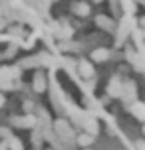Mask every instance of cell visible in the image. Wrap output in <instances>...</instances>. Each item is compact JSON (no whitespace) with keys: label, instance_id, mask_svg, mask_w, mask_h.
Instances as JSON below:
<instances>
[{"label":"cell","instance_id":"cell-9","mask_svg":"<svg viewBox=\"0 0 145 150\" xmlns=\"http://www.w3.org/2000/svg\"><path fill=\"white\" fill-rule=\"evenodd\" d=\"M131 111L135 112V115H137L139 119H143V120H145V105L137 103V105H133V107H131Z\"/></svg>","mask_w":145,"mask_h":150},{"label":"cell","instance_id":"cell-20","mask_svg":"<svg viewBox=\"0 0 145 150\" xmlns=\"http://www.w3.org/2000/svg\"><path fill=\"white\" fill-rule=\"evenodd\" d=\"M143 132H145V125H143Z\"/></svg>","mask_w":145,"mask_h":150},{"label":"cell","instance_id":"cell-10","mask_svg":"<svg viewBox=\"0 0 145 150\" xmlns=\"http://www.w3.org/2000/svg\"><path fill=\"white\" fill-rule=\"evenodd\" d=\"M84 127L88 128V130H90V134L98 130V125H95V120H93V119H88V120H84Z\"/></svg>","mask_w":145,"mask_h":150},{"label":"cell","instance_id":"cell-2","mask_svg":"<svg viewBox=\"0 0 145 150\" xmlns=\"http://www.w3.org/2000/svg\"><path fill=\"white\" fill-rule=\"evenodd\" d=\"M90 12H92V10H90V4H85V2H76V4H74V14L76 16H90Z\"/></svg>","mask_w":145,"mask_h":150},{"label":"cell","instance_id":"cell-3","mask_svg":"<svg viewBox=\"0 0 145 150\" xmlns=\"http://www.w3.org/2000/svg\"><path fill=\"white\" fill-rule=\"evenodd\" d=\"M107 93H109L111 97H119V95H121V83H119V79H111V81H109Z\"/></svg>","mask_w":145,"mask_h":150},{"label":"cell","instance_id":"cell-18","mask_svg":"<svg viewBox=\"0 0 145 150\" xmlns=\"http://www.w3.org/2000/svg\"><path fill=\"white\" fill-rule=\"evenodd\" d=\"M93 2H95V4H99V2H103V0H93Z\"/></svg>","mask_w":145,"mask_h":150},{"label":"cell","instance_id":"cell-1","mask_svg":"<svg viewBox=\"0 0 145 150\" xmlns=\"http://www.w3.org/2000/svg\"><path fill=\"white\" fill-rule=\"evenodd\" d=\"M78 71H80V75H82L84 79H92L93 77V67L88 61H80V63H78Z\"/></svg>","mask_w":145,"mask_h":150},{"label":"cell","instance_id":"cell-14","mask_svg":"<svg viewBox=\"0 0 145 150\" xmlns=\"http://www.w3.org/2000/svg\"><path fill=\"white\" fill-rule=\"evenodd\" d=\"M24 109H26V111H32V103H30V101H26V105H24Z\"/></svg>","mask_w":145,"mask_h":150},{"label":"cell","instance_id":"cell-17","mask_svg":"<svg viewBox=\"0 0 145 150\" xmlns=\"http://www.w3.org/2000/svg\"><path fill=\"white\" fill-rule=\"evenodd\" d=\"M4 103H6V99H4L2 95H0V107H4Z\"/></svg>","mask_w":145,"mask_h":150},{"label":"cell","instance_id":"cell-19","mask_svg":"<svg viewBox=\"0 0 145 150\" xmlns=\"http://www.w3.org/2000/svg\"><path fill=\"white\" fill-rule=\"evenodd\" d=\"M143 38H145V28H143Z\"/></svg>","mask_w":145,"mask_h":150},{"label":"cell","instance_id":"cell-12","mask_svg":"<svg viewBox=\"0 0 145 150\" xmlns=\"http://www.w3.org/2000/svg\"><path fill=\"white\" fill-rule=\"evenodd\" d=\"M12 150H22V144L18 140H12Z\"/></svg>","mask_w":145,"mask_h":150},{"label":"cell","instance_id":"cell-16","mask_svg":"<svg viewBox=\"0 0 145 150\" xmlns=\"http://www.w3.org/2000/svg\"><path fill=\"white\" fill-rule=\"evenodd\" d=\"M139 24H141V28H145V16H143V18H139Z\"/></svg>","mask_w":145,"mask_h":150},{"label":"cell","instance_id":"cell-13","mask_svg":"<svg viewBox=\"0 0 145 150\" xmlns=\"http://www.w3.org/2000/svg\"><path fill=\"white\" fill-rule=\"evenodd\" d=\"M32 142H34V144H40V136L36 134V132H34V136H32Z\"/></svg>","mask_w":145,"mask_h":150},{"label":"cell","instance_id":"cell-7","mask_svg":"<svg viewBox=\"0 0 145 150\" xmlns=\"http://www.w3.org/2000/svg\"><path fill=\"white\" fill-rule=\"evenodd\" d=\"M12 122H14L16 127H32V125L36 122V119H34V117H24L22 120H20V119H14Z\"/></svg>","mask_w":145,"mask_h":150},{"label":"cell","instance_id":"cell-6","mask_svg":"<svg viewBox=\"0 0 145 150\" xmlns=\"http://www.w3.org/2000/svg\"><path fill=\"white\" fill-rule=\"evenodd\" d=\"M92 57H93V61H106L107 57H109V52L107 50H93V53H92Z\"/></svg>","mask_w":145,"mask_h":150},{"label":"cell","instance_id":"cell-5","mask_svg":"<svg viewBox=\"0 0 145 150\" xmlns=\"http://www.w3.org/2000/svg\"><path fill=\"white\" fill-rule=\"evenodd\" d=\"M34 89L36 91H44L46 89V79H44V75L40 73V71L34 75Z\"/></svg>","mask_w":145,"mask_h":150},{"label":"cell","instance_id":"cell-4","mask_svg":"<svg viewBox=\"0 0 145 150\" xmlns=\"http://www.w3.org/2000/svg\"><path fill=\"white\" fill-rule=\"evenodd\" d=\"M95 22H98V26H101V28H103V30H107V32H113V22H111V20H109V18H106V16H98V20H95Z\"/></svg>","mask_w":145,"mask_h":150},{"label":"cell","instance_id":"cell-8","mask_svg":"<svg viewBox=\"0 0 145 150\" xmlns=\"http://www.w3.org/2000/svg\"><path fill=\"white\" fill-rule=\"evenodd\" d=\"M78 142L82 144V146H90L93 142V136L90 132H82V134H78Z\"/></svg>","mask_w":145,"mask_h":150},{"label":"cell","instance_id":"cell-15","mask_svg":"<svg viewBox=\"0 0 145 150\" xmlns=\"http://www.w3.org/2000/svg\"><path fill=\"white\" fill-rule=\"evenodd\" d=\"M137 148L139 150H145V142H137Z\"/></svg>","mask_w":145,"mask_h":150},{"label":"cell","instance_id":"cell-11","mask_svg":"<svg viewBox=\"0 0 145 150\" xmlns=\"http://www.w3.org/2000/svg\"><path fill=\"white\" fill-rule=\"evenodd\" d=\"M14 53H16V47H14V45H10V47H8V52H6V57H8V59H12V57H14Z\"/></svg>","mask_w":145,"mask_h":150}]
</instances>
